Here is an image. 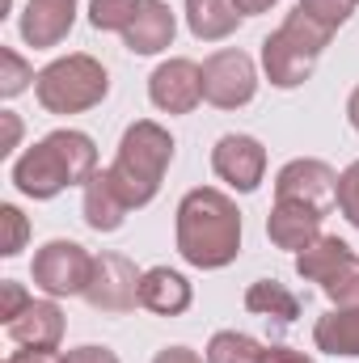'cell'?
<instances>
[{
  "label": "cell",
  "instance_id": "obj_11",
  "mask_svg": "<svg viewBox=\"0 0 359 363\" xmlns=\"http://www.w3.org/2000/svg\"><path fill=\"white\" fill-rule=\"evenodd\" d=\"M211 169H216V178L228 182L233 190L254 194L263 186V178H267V148L254 135H241V131L220 135L216 148H211Z\"/></svg>",
  "mask_w": 359,
  "mask_h": 363
},
{
  "label": "cell",
  "instance_id": "obj_10",
  "mask_svg": "<svg viewBox=\"0 0 359 363\" xmlns=\"http://www.w3.org/2000/svg\"><path fill=\"white\" fill-rule=\"evenodd\" d=\"M275 203H300L330 216L338 207V174L317 157H296L275 174Z\"/></svg>",
  "mask_w": 359,
  "mask_h": 363
},
{
  "label": "cell",
  "instance_id": "obj_2",
  "mask_svg": "<svg viewBox=\"0 0 359 363\" xmlns=\"http://www.w3.org/2000/svg\"><path fill=\"white\" fill-rule=\"evenodd\" d=\"M93 174H97V148L85 131H72V127L43 135L13 161V186L38 203L55 199L68 186H85Z\"/></svg>",
  "mask_w": 359,
  "mask_h": 363
},
{
  "label": "cell",
  "instance_id": "obj_8",
  "mask_svg": "<svg viewBox=\"0 0 359 363\" xmlns=\"http://www.w3.org/2000/svg\"><path fill=\"white\" fill-rule=\"evenodd\" d=\"M254 93H258V68L245 51L224 47L203 60V101H211L216 110H241L254 101Z\"/></svg>",
  "mask_w": 359,
  "mask_h": 363
},
{
  "label": "cell",
  "instance_id": "obj_22",
  "mask_svg": "<svg viewBox=\"0 0 359 363\" xmlns=\"http://www.w3.org/2000/svg\"><path fill=\"white\" fill-rule=\"evenodd\" d=\"M207 363H263L267 359V347L250 334H237V330H220L211 334L207 351H203Z\"/></svg>",
  "mask_w": 359,
  "mask_h": 363
},
{
  "label": "cell",
  "instance_id": "obj_18",
  "mask_svg": "<svg viewBox=\"0 0 359 363\" xmlns=\"http://www.w3.org/2000/svg\"><path fill=\"white\" fill-rule=\"evenodd\" d=\"M127 199L118 194V186L110 178V169H97L89 182H85V194H81V216L93 233H118L123 220H127Z\"/></svg>",
  "mask_w": 359,
  "mask_h": 363
},
{
  "label": "cell",
  "instance_id": "obj_14",
  "mask_svg": "<svg viewBox=\"0 0 359 363\" xmlns=\"http://www.w3.org/2000/svg\"><path fill=\"white\" fill-rule=\"evenodd\" d=\"M4 330L13 338V347H26V351H60V342H64V308L51 296L47 300H30Z\"/></svg>",
  "mask_w": 359,
  "mask_h": 363
},
{
  "label": "cell",
  "instance_id": "obj_16",
  "mask_svg": "<svg viewBox=\"0 0 359 363\" xmlns=\"http://www.w3.org/2000/svg\"><path fill=\"white\" fill-rule=\"evenodd\" d=\"M321 211H313V207H300V203H275L267 216V237L270 245H279V250H292V254H300V250H309L317 237H321Z\"/></svg>",
  "mask_w": 359,
  "mask_h": 363
},
{
  "label": "cell",
  "instance_id": "obj_15",
  "mask_svg": "<svg viewBox=\"0 0 359 363\" xmlns=\"http://www.w3.org/2000/svg\"><path fill=\"white\" fill-rule=\"evenodd\" d=\"M178 34V13L165 0H144L136 21L123 30V47L131 55H161Z\"/></svg>",
  "mask_w": 359,
  "mask_h": 363
},
{
  "label": "cell",
  "instance_id": "obj_35",
  "mask_svg": "<svg viewBox=\"0 0 359 363\" xmlns=\"http://www.w3.org/2000/svg\"><path fill=\"white\" fill-rule=\"evenodd\" d=\"M347 123L359 131V85L351 89V97H347Z\"/></svg>",
  "mask_w": 359,
  "mask_h": 363
},
{
  "label": "cell",
  "instance_id": "obj_30",
  "mask_svg": "<svg viewBox=\"0 0 359 363\" xmlns=\"http://www.w3.org/2000/svg\"><path fill=\"white\" fill-rule=\"evenodd\" d=\"M0 123H4V140H0V157H13V148L21 144V118L13 110H0Z\"/></svg>",
  "mask_w": 359,
  "mask_h": 363
},
{
  "label": "cell",
  "instance_id": "obj_23",
  "mask_svg": "<svg viewBox=\"0 0 359 363\" xmlns=\"http://www.w3.org/2000/svg\"><path fill=\"white\" fill-rule=\"evenodd\" d=\"M140 4H144V0H89L93 30H114V34H123V30L136 21Z\"/></svg>",
  "mask_w": 359,
  "mask_h": 363
},
{
  "label": "cell",
  "instance_id": "obj_28",
  "mask_svg": "<svg viewBox=\"0 0 359 363\" xmlns=\"http://www.w3.org/2000/svg\"><path fill=\"white\" fill-rule=\"evenodd\" d=\"M30 300H34V296H30V291H26L21 283L4 279V283H0V321L9 325V321H13V317H17V313L26 308V304H30Z\"/></svg>",
  "mask_w": 359,
  "mask_h": 363
},
{
  "label": "cell",
  "instance_id": "obj_4",
  "mask_svg": "<svg viewBox=\"0 0 359 363\" xmlns=\"http://www.w3.org/2000/svg\"><path fill=\"white\" fill-rule=\"evenodd\" d=\"M330 38L334 34L326 26H317L313 17H304L300 9L287 13L283 26L263 38V72H267V81L275 89H300L313 77V68H317L321 51L330 47Z\"/></svg>",
  "mask_w": 359,
  "mask_h": 363
},
{
  "label": "cell",
  "instance_id": "obj_17",
  "mask_svg": "<svg viewBox=\"0 0 359 363\" xmlns=\"http://www.w3.org/2000/svg\"><path fill=\"white\" fill-rule=\"evenodd\" d=\"M194 304V287L190 279L170 267H148L140 279V308L157 313V317H182Z\"/></svg>",
  "mask_w": 359,
  "mask_h": 363
},
{
  "label": "cell",
  "instance_id": "obj_27",
  "mask_svg": "<svg viewBox=\"0 0 359 363\" xmlns=\"http://www.w3.org/2000/svg\"><path fill=\"white\" fill-rule=\"evenodd\" d=\"M338 211L347 216L351 228H359V161H351L338 174Z\"/></svg>",
  "mask_w": 359,
  "mask_h": 363
},
{
  "label": "cell",
  "instance_id": "obj_36",
  "mask_svg": "<svg viewBox=\"0 0 359 363\" xmlns=\"http://www.w3.org/2000/svg\"><path fill=\"white\" fill-rule=\"evenodd\" d=\"M355 4H359V0H355Z\"/></svg>",
  "mask_w": 359,
  "mask_h": 363
},
{
  "label": "cell",
  "instance_id": "obj_7",
  "mask_svg": "<svg viewBox=\"0 0 359 363\" xmlns=\"http://www.w3.org/2000/svg\"><path fill=\"white\" fill-rule=\"evenodd\" d=\"M34 287H43L51 300H64V296H85L93 274V254L81 241H47L38 254H34Z\"/></svg>",
  "mask_w": 359,
  "mask_h": 363
},
{
  "label": "cell",
  "instance_id": "obj_20",
  "mask_svg": "<svg viewBox=\"0 0 359 363\" xmlns=\"http://www.w3.org/2000/svg\"><path fill=\"white\" fill-rule=\"evenodd\" d=\"M186 26L199 43H220L241 26L233 0H186Z\"/></svg>",
  "mask_w": 359,
  "mask_h": 363
},
{
  "label": "cell",
  "instance_id": "obj_31",
  "mask_svg": "<svg viewBox=\"0 0 359 363\" xmlns=\"http://www.w3.org/2000/svg\"><path fill=\"white\" fill-rule=\"evenodd\" d=\"M153 363H207V359L199 351H190V347H165V351H157Z\"/></svg>",
  "mask_w": 359,
  "mask_h": 363
},
{
  "label": "cell",
  "instance_id": "obj_33",
  "mask_svg": "<svg viewBox=\"0 0 359 363\" xmlns=\"http://www.w3.org/2000/svg\"><path fill=\"white\" fill-rule=\"evenodd\" d=\"M263 363H313L304 351H292V347H267V359Z\"/></svg>",
  "mask_w": 359,
  "mask_h": 363
},
{
  "label": "cell",
  "instance_id": "obj_13",
  "mask_svg": "<svg viewBox=\"0 0 359 363\" xmlns=\"http://www.w3.org/2000/svg\"><path fill=\"white\" fill-rule=\"evenodd\" d=\"M72 26H77V0H26L17 17V30L34 51L60 47L72 34Z\"/></svg>",
  "mask_w": 359,
  "mask_h": 363
},
{
  "label": "cell",
  "instance_id": "obj_3",
  "mask_svg": "<svg viewBox=\"0 0 359 363\" xmlns=\"http://www.w3.org/2000/svg\"><path fill=\"white\" fill-rule=\"evenodd\" d=\"M170 161H174V135L153 123V118H140L123 131L118 140V152L110 161V178L118 186V194L127 199V207H148L157 194H161V182L170 174Z\"/></svg>",
  "mask_w": 359,
  "mask_h": 363
},
{
  "label": "cell",
  "instance_id": "obj_1",
  "mask_svg": "<svg viewBox=\"0 0 359 363\" xmlns=\"http://www.w3.org/2000/svg\"><path fill=\"white\" fill-rule=\"evenodd\" d=\"M178 254L194 271H224L241 254V211L216 186H194L178 203Z\"/></svg>",
  "mask_w": 359,
  "mask_h": 363
},
{
  "label": "cell",
  "instance_id": "obj_26",
  "mask_svg": "<svg viewBox=\"0 0 359 363\" xmlns=\"http://www.w3.org/2000/svg\"><path fill=\"white\" fill-rule=\"evenodd\" d=\"M0 220H4V245H0V254H4V258H17V254L26 250L30 224H26L21 207H13V203H4V207H0Z\"/></svg>",
  "mask_w": 359,
  "mask_h": 363
},
{
  "label": "cell",
  "instance_id": "obj_29",
  "mask_svg": "<svg viewBox=\"0 0 359 363\" xmlns=\"http://www.w3.org/2000/svg\"><path fill=\"white\" fill-rule=\"evenodd\" d=\"M64 363H118V355L110 347H77V351H64Z\"/></svg>",
  "mask_w": 359,
  "mask_h": 363
},
{
  "label": "cell",
  "instance_id": "obj_34",
  "mask_svg": "<svg viewBox=\"0 0 359 363\" xmlns=\"http://www.w3.org/2000/svg\"><path fill=\"white\" fill-rule=\"evenodd\" d=\"M233 4H237L241 17H254V13H267L270 4H279V0H233Z\"/></svg>",
  "mask_w": 359,
  "mask_h": 363
},
{
  "label": "cell",
  "instance_id": "obj_5",
  "mask_svg": "<svg viewBox=\"0 0 359 363\" xmlns=\"http://www.w3.org/2000/svg\"><path fill=\"white\" fill-rule=\"evenodd\" d=\"M110 93V77L93 55H64L51 60L38 81H34V97L47 114H85L93 106H101Z\"/></svg>",
  "mask_w": 359,
  "mask_h": 363
},
{
  "label": "cell",
  "instance_id": "obj_25",
  "mask_svg": "<svg viewBox=\"0 0 359 363\" xmlns=\"http://www.w3.org/2000/svg\"><path fill=\"white\" fill-rule=\"evenodd\" d=\"M296 9L334 34V30H343V26L351 21V13H355V0H300Z\"/></svg>",
  "mask_w": 359,
  "mask_h": 363
},
{
  "label": "cell",
  "instance_id": "obj_19",
  "mask_svg": "<svg viewBox=\"0 0 359 363\" xmlns=\"http://www.w3.org/2000/svg\"><path fill=\"white\" fill-rule=\"evenodd\" d=\"M313 347L334 359H359V304H334L313 325Z\"/></svg>",
  "mask_w": 359,
  "mask_h": 363
},
{
  "label": "cell",
  "instance_id": "obj_9",
  "mask_svg": "<svg viewBox=\"0 0 359 363\" xmlns=\"http://www.w3.org/2000/svg\"><path fill=\"white\" fill-rule=\"evenodd\" d=\"M140 279H144V271L131 258H123V254H93L85 304L97 308V313L123 317V313L140 308Z\"/></svg>",
  "mask_w": 359,
  "mask_h": 363
},
{
  "label": "cell",
  "instance_id": "obj_24",
  "mask_svg": "<svg viewBox=\"0 0 359 363\" xmlns=\"http://www.w3.org/2000/svg\"><path fill=\"white\" fill-rule=\"evenodd\" d=\"M34 68L13 51V47H0V97H17L34 85Z\"/></svg>",
  "mask_w": 359,
  "mask_h": 363
},
{
  "label": "cell",
  "instance_id": "obj_6",
  "mask_svg": "<svg viewBox=\"0 0 359 363\" xmlns=\"http://www.w3.org/2000/svg\"><path fill=\"white\" fill-rule=\"evenodd\" d=\"M296 274L317 283L334 304H359V254L343 237H317L309 250L296 254Z\"/></svg>",
  "mask_w": 359,
  "mask_h": 363
},
{
  "label": "cell",
  "instance_id": "obj_21",
  "mask_svg": "<svg viewBox=\"0 0 359 363\" xmlns=\"http://www.w3.org/2000/svg\"><path fill=\"white\" fill-rule=\"evenodd\" d=\"M245 308H250L254 317H275V321H283V325H292V321L300 317L296 291H292L287 283H279V279H258V283H250Z\"/></svg>",
  "mask_w": 359,
  "mask_h": 363
},
{
  "label": "cell",
  "instance_id": "obj_12",
  "mask_svg": "<svg viewBox=\"0 0 359 363\" xmlns=\"http://www.w3.org/2000/svg\"><path fill=\"white\" fill-rule=\"evenodd\" d=\"M148 97L161 114H190L203 101V68L194 60H165L148 77Z\"/></svg>",
  "mask_w": 359,
  "mask_h": 363
},
{
  "label": "cell",
  "instance_id": "obj_32",
  "mask_svg": "<svg viewBox=\"0 0 359 363\" xmlns=\"http://www.w3.org/2000/svg\"><path fill=\"white\" fill-rule=\"evenodd\" d=\"M4 363H64V355H55V351H26L21 347V351H13Z\"/></svg>",
  "mask_w": 359,
  "mask_h": 363
}]
</instances>
